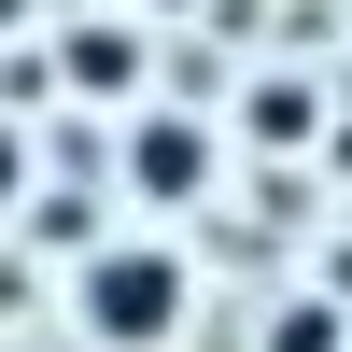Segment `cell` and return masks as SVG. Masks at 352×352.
Wrapping results in <instances>:
<instances>
[{
    "label": "cell",
    "instance_id": "obj_1",
    "mask_svg": "<svg viewBox=\"0 0 352 352\" xmlns=\"http://www.w3.org/2000/svg\"><path fill=\"white\" fill-rule=\"evenodd\" d=\"M184 310H197V268L169 240H99L71 268V324L99 338V352H155V338H184Z\"/></svg>",
    "mask_w": 352,
    "mask_h": 352
},
{
    "label": "cell",
    "instance_id": "obj_2",
    "mask_svg": "<svg viewBox=\"0 0 352 352\" xmlns=\"http://www.w3.org/2000/svg\"><path fill=\"white\" fill-rule=\"evenodd\" d=\"M113 169H127V197H141V212H184V197H212V113H184V99H141L127 113V155H113Z\"/></svg>",
    "mask_w": 352,
    "mask_h": 352
},
{
    "label": "cell",
    "instance_id": "obj_3",
    "mask_svg": "<svg viewBox=\"0 0 352 352\" xmlns=\"http://www.w3.org/2000/svg\"><path fill=\"white\" fill-rule=\"evenodd\" d=\"M43 85H85V99H141V28H127V14H71V43L43 56Z\"/></svg>",
    "mask_w": 352,
    "mask_h": 352
},
{
    "label": "cell",
    "instance_id": "obj_4",
    "mask_svg": "<svg viewBox=\"0 0 352 352\" xmlns=\"http://www.w3.org/2000/svg\"><path fill=\"white\" fill-rule=\"evenodd\" d=\"M14 226H28V240H43V254H71V268H85V254L113 240V212H99V197H85V184H28V197H14Z\"/></svg>",
    "mask_w": 352,
    "mask_h": 352
},
{
    "label": "cell",
    "instance_id": "obj_5",
    "mask_svg": "<svg viewBox=\"0 0 352 352\" xmlns=\"http://www.w3.org/2000/svg\"><path fill=\"white\" fill-rule=\"evenodd\" d=\"M254 141H268V155H296V141H324V85L268 71V85H254Z\"/></svg>",
    "mask_w": 352,
    "mask_h": 352
},
{
    "label": "cell",
    "instance_id": "obj_6",
    "mask_svg": "<svg viewBox=\"0 0 352 352\" xmlns=\"http://www.w3.org/2000/svg\"><path fill=\"white\" fill-rule=\"evenodd\" d=\"M254 352H352V310H338V296H282Z\"/></svg>",
    "mask_w": 352,
    "mask_h": 352
},
{
    "label": "cell",
    "instance_id": "obj_7",
    "mask_svg": "<svg viewBox=\"0 0 352 352\" xmlns=\"http://www.w3.org/2000/svg\"><path fill=\"white\" fill-rule=\"evenodd\" d=\"M14 197H28V127L0 113V212H14Z\"/></svg>",
    "mask_w": 352,
    "mask_h": 352
},
{
    "label": "cell",
    "instance_id": "obj_8",
    "mask_svg": "<svg viewBox=\"0 0 352 352\" xmlns=\"http://www.w3.org/2000/svg\"><path fill=\"white\" fill-rule=\"evenodd\" d=\"M14 310H28V268H0V324H14Z\"/></svg>",
    "mask_w": 352,
    "mask_h": 352
}]
</instances>
